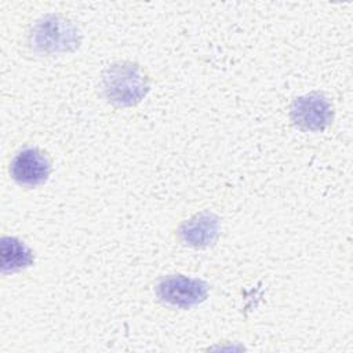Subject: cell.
I'll return each mask as SVG.
<instances>
[{
  "label": "cell",
  "instance_id": "1",
  "mask_svg": "<svg viewBox=\"0 0 353 353\" xmlns=\"http://www.w3.org/2000/svg\"><path fill=\"white\" fill-rule=\"evenodd\" d=\"M148 79L141 68L131 62L112 65L103 76V90L110 102L135 105L148 92Z\"/></svg>",
  "mask_w": 353,
  "mask_h": 353
},
{
  "label": "cell",
  "instance_id": "2",
  "mask_svg": "<svg viewBox=\"0 0 353 353\" xmlns=\"http://www.w3.org/2000/svg\"><path fill=\"white\" fill-rule=\"evenodd\" d=\"M156 292L163 302L186 309L201 303L207 298L208 284L200 279L171 274L161 279Z\"/></svg>",
  "mask_w": 353,
  "mask_h": 353
},
{
  "label": "cell",
  "instance_id": "3",
  "mask_svg": "<svg viewBox=\"0 0 353 353\" xmlns=\"http://www.w3.org/2000/svg\"><path fill=\"white\" fill-rule=\"evenodd\" d=\"M51 172V163L44 152L37 148L19 150L10 163L12 179L22 186H37L44 183Z\"/></svg>",
  "mask_w": 353,
  "mask_h": 353
},
{
  "label": "cell",
  "instance_id": "4",
  "mask_svg": "<svg viewBox=\"0 0 353 353\" xmlns=\"http://www.w3.org/2000/svg\"><path fill=\"white\" fill-rule=\"evenodd\" d=\"M295 125L306 131H321L332 120V106L327 98L312 92L296 98L291 106Z\"/></svg>",
  "mask_w": 353,
  "mask_h": 353
},
{
  "label": "cell",
  "instance_id": "5",
  "mask_svg": "<svg viewBox=\"0 0 353 353\" xmlns=\"http://www.w3.org/2000/svg\"><path fill=\"white\" fill-rule=\"evenodd\" d=\"M34 46L44 51L68 50L77 41L76 29L65 19L57 17L46 18L33 30Z\"/></svg>",
  "mask_w": 353,
  "mask_h": 353
},
{
  "label": "cell",
  "instance_id": "6",
  "mask_svg": "<svg viewBox=\"0 0 353 353\" xmlns=\"http://www.w3.org/2000/svg\"><path fill=\"white\" fill-rule=\"evenodd\" d=\"M218 230V218L211 212H200L182 223L179 234L189 245L207 247L215 241Z\"/></svg>",
  "mask_w": 353,
  "mask_h": 353
},
{
  "label": "cell",
  "instance_id": "7",
  "mask_svg": "<svg viewBox=\"0 0 353 353\" xmlns=\"http://www.w3.org/2000/svg\"><path fill=\"white\" fill-rule=\"evenodd\" d=\"M33 263L32 251L15 237L1 240V269L3 272H17Z\"/></svg>",
  "mask_w": 353,
  "mask_h": 353
}]
</instances>
